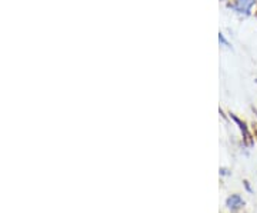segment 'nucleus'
I'll return each instance as SVG.
<instances>
[{
	"instance_id": "obj_1",
	"label": "nucleus",
	"mask_w": 257,
	"mask_h": 213,
	"mask_svg": "<svg viewBox=\"0 0 257 213\" xmlns=\"http://www.w3.org/2000/svg\"><path fill=\"white\" fill-rule=\"evenodd\" d=\"M243 204H244V202H243V199L239 195H233L231 197L227 199V206H229L231 210H237Z\"/></svg>"
}]
</instances>
